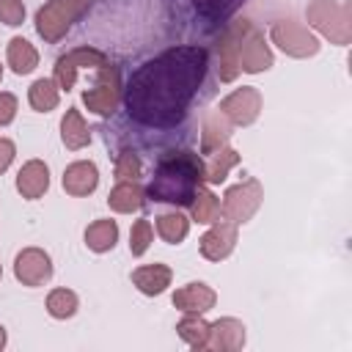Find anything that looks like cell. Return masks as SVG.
<instances>
[{
  "instance_id": "6da1fadb",
  "label": "cell",
  "mask_w": 352,
  "mask_h": 352,
  "mask_svg": "<svg viewBox=\"0 0 352 352\" xmlns=\"http://www.w3.org/2000/svg\"><path fill=\"white\" fill-rule=\"evenodd\" d=\"M209 52L204 47H170L138 66L124 88V104L132 121L170 129L182 124L187 107L204 82Z\"/></svg>"
},
{
  "instance_id": "7a4b0ae2",
  "label": "cell",
  "mask_w": 352,
  "mask_h": 352,
  "mask_svg": "<svg viewBox=\"0 0 352 352\" xmlns=\"http://www.w3.org/2000/svg\"><path fill=\"white\" fill-rule=\"evenodd\" d=\"M201 184H204V160L192 151H179L160 160L154 179L146 187V195L154 201L190 206Z\"/></svg>"
},
{
  "instance_id": "3957f363",
  "label": "cell",
  "mask_w": 352,
  "mask_h": 352,
  "mask_svg": "<svg viewBox=\"0 0 352 352\" xmlns=\"http://www.w3.org/2000/svg\"><path fill=\"white\" fill-rule=\"evenodd\" d=\"M308 25H314L324 38L346 47L352 38V11L344 0H311L305 8Z\"/></svg>"
},
{
  "instance_id": "277c9868",
  "label": "cell",
  "mask_w": 352,
  "mask_h": 352,
  "mask_svg": "<svg viewBox=\"0 0 352 352\" xmlns=\"http://www.w3.org/2000/svg\"><path fill=\"white\" fill-rule=\"evenodd\" d=\"M91 0H50L36 14V30L44 41L55 44L66 36V30L85 14Z\"/></svg>"
},
{
  "instance_id": "5b68a950",
  "label": "cell",
  "mask_w": 352,
  "mask_h": 352,
  "mask_svg": "<svg viewBox=\"0 0 352 352\" xmlns=\"http://www.w3.org/2000/svg\"><path fill=\"white\" fill-rule=\"evenodd\" d=\"M261 201H264L261 184H258L256 179H245V182H239V184H234V187L226 190L220 209H223V217H226L228 223L242 226V223H248V220L258 212Z\"/></svg>"
},
{
  "instance_id": "8992f818",
  "label": "cell",
  "mask_w": 352,
  "mask_h": 352,
  "mask_svg": "<svg viewBox=\"0 0 352 352\" xmlns=\"http://www.w3.org/2000/svg\"><path fill=\"white\" fill-rule=\"evenodd\" d=\"M121 74H118V66L113 63H104L99 66V74H96V85L88 88L82 94V102L91 113L96 116H113L118 102H121Z\"/></svg>"
},
{
  "instance_id": "52a82bcc",
  "label": "cell",
  "mask_w": 352,
  "mask_h": 352,
  "mask_svg": "<svg viewBox=\"0 0 352 352\" xmlns=\"http://www.w3.org/2000/svg\"><path fill=\"white\" fill-rule=\"evenodd\" d=\"M272 41L292 58H308V55H316L319 52V38L302 25V22H294V19H278L270 30Z\"/></svg>"
},
{
  "instance_id": "ba28073f",
  "label": "cell",
  "mask_w": 352,
  "mask_h": 352,
  "mask_svg": "<svg viewBox=\"0 0 352 352\" xmlns=\"http://www.w3.org/2000/svg\"><path fill=\"white\" fill-rule=\"evenodd\" d=\"M270 66H272V52H270L264 36L248 19H242V28H239V72L258 74V72H267Z\"/></svg>"
},
{
  "instance_id": "9c48e42d",
  "label": "cell",
  "mask_w": 352,
  "mask_h": 352,
  "mask_svg": "<svg viewBox=\"0 0 352 352\" xmlns=\"http://www.w3.org/2000/svg\"><path fill=\"white\" fill-rule=\"evenodd\" d=\"M104 63H107V58H104L99 50H94V47H77V50H72V52H66V55L58 58V63H55V77H52V80H55V85H58L60 91H69V88L74 85L80 69H88V66L99 69V66H104Z\"/></svg>"
},
{
  "instance_id": "30bf717a",
  "label": "cell",
  "mask_w": 352,
  "mask_h": 352,
  "mask_svg": "<svg viewBox=\"0 0 352 352\" xmlns=\"http://www.w3.org/2000/svg\"><path fill=\"white\" fill-rule=\"evenodd\" d=\"M217 110H220L223 118H228L231 124L248 126V124H253V121L258 118V113H261V94H258L253 85H242V88H236L234 94H228L226 99H220V107H217Z\"/></svg>"
},
{
  "instance_id": "8fae6325",
  "label": "cell",
  "mask_w": 352,
  "mask_h": 352,
  "mask_svg": "<svg viewBox=\"0 0 352 352\" xmlns=\"http://www.w3.org/2000/svg\"><path fill=\"white\" fill-rule=\"evenodd\" d=\"M14 275L22 286H41L52 278V261L41 248H25L14 258Z\"/></svg>"
},
{
  "instance_id": "7c38bea8",
  "label": "cell",
  "mask_w": 352,
  "mask_h": 352,
  "mask_svg": "<svg viewBox=\"0 0 352 352\" xmlns=\"http://www.w3.org/2000/svg\"><path fill=\"white\" fill-rule=\"evenodd\" d=\"M239 28H242V19L231 22L217 38V58H220L217 74L223 82H231L239 74Z\"/></svg>"
},
{
  "instance_id": "4fadbf2b",
  "label": "cell",
  "mask_w": 352,
  "mask_h": 352,
  "mask_svg": "<svg viewBox=\"0 0 352 352\" xmlns=\"http://www.w3.org/2000/svg\"><path fill=\"white\" fill-rule=\"evenodd\" d=\"M234 245H236V226L223 220V223H214L201 236V256L209 261H220L234 250Z\"/></svg>"
},
{
  "instance_id": "5bb4252c",
  "label": "cell",
  "mask_w": 352,
  "mask_h": 352,
  "mask_svg": "<svg viewBox=\"0 0 352 352\" xmlns=\"http://www.w3.org/2000/svg\"><path fill=\"white\" fill-rule=\"evenodd\" d=\"M245 344V324L234 316H223L214 324H209V341L206 349H217V352H236Z\"/></svg>"
},
{
  "instance_id": "9a60e30c",
  "label": "cell",
  "mask_w": 352,
  "mask_h": 352,
  "mask_svg": "<svg viewBox=\"0 0 352 352\" xmlns=\"http://www.w3.org/2000/svg\"><path fill=\"white\" fill-rule=\"evenodd\" d=\"M214 300H217L214 289H209L201 280L187 283V286L176 289V294H173V305L184 314H206L209 308H214Z\"/></svg>"
},
{
  "instance_id": "2e32d148",
  "label": "cell",
  "mask_w": 352,
  "mask_h": 352,
  "mask_svg": "<svg viewBox=\"0 0 352 352\" xmlns=\"http://www.w3.org/2000/svg\"><path fill=\"white\" fill-rule=\"evenodd\" d=\"M96 184H99V170H96V165L88 162V160L72 162V165L63 170V190H66L69 195H77V198L91 195V192L96 190Z\"/></svg>"
},
{
  "instance_id": "e0dca14e",
  "label": "cell",
  "mask_w": 352,
  "mask_h": 352,
  "mask_svg": "<svg viewBox=\"0 0 352 352\" xmlns=\"http://www.w3.org/2000/svg\"><path fill=\"white\" fill-rule=\"evenodd\" d=\"M47 187H50V168L41 160H30V162H25L19 168V173H16V190L22 192V198L36 201V198H41L47 192Z\"/></svg>"
},
{
  "instance_id": "ac0fdd59",
  "label": "cell",
  "mask_w": 352,
  "mask_h": 352,
  "mask_svg": "<svg viewBox=\"0 0 352 352\" xmlns=\"http://www.w3.org/2000/svg\"><path fill=\"white\" fill-rule=\"evenodd\" d=\"M170 267H165V264H146V267H138L135 272H132V283L143 292V294H148V297H154V294H162L168 286H170Z\"/></svg>"
},
{
  "instance_id": "d6986e66",
  "label": "cell",
  "mask_w": 352,
  "mask_h": 352,
  "mask_svg": "<svg viewBox=\"0 0 352 352\" xmlns=\"http://www.w3.org/2000/svg\"><path fill=\"white\" fill-rule=\"evenodd\" d=\"M228 138H231V129L228 124L223 121V113L214 110V113H206L204 116V135H201V151L204 154H212L223 146H228Z\"/></svg>"
},
{
  "instance_id": "ffe728a7",
  "label": "cell",
  "mask_w": 352,
  "mask_h": 352,
  "mask_svg": "<svg viewBox=\"0 0 352 352\" xmlns=\"http://www.w3.org/2000/svg\"><path fill=\"white\" fill-rule=\"evenodd\" d=\"M236 162H239V154H236L234 148H228V146H223V148L206 154V162H204V182L220 184Z\"/></svg>"
},
{
  "instance_id": "44dd1931",
  "label": "cell",
  "mask_w": 352,
  "mask_h": 352,
  "mask_svg": "<svg viewBox=\"0 0 352 352\" xmlns=\"http://www.w3.org/2000/svg\"><path fill=\"white\" fill-rule=\"evenodd\" d=\"M107 204H110L113 212H121V214L138 212V209L143 206V190H140L138 182H118V184L110 190Z\"/></svg>"
},
{
  "instance_id": "7402d4cb",
  "label": "cell",
  "mask_w": 352,
  "mask_h": 352,
  "mask_svg": "<svg viewBox=\"0 0 352 352\" xmlns=\"http://www.w3.org/2000/svg\"><path fill=\"white\" fill-rule=\"evenodd\" d=\"M60 140H63V146L72 148V151L82 148V146L91 140V132H88V126H85L80 110H74V107L66 110V116H63V121H60Z\"/></svg>"
},
{
  "instance_id": "603a6c76",
  "label": "cell",
  "mask_w": 352,
  "mask_h": 352,
  "mask_svg": "<svg viewBox=\"0 0 352 352\" xmlns=\"http://www.w3.org/2000/svg\"><path fill=\"white\" fill-rule=\"evenodd\" d=\"M6 58H8V66H11L16 74H30V72L38 66V52L33 50V44H30L28 38H19V36L8 41Z\"/></svg>"
},
{
  "instance_id": "cb8c5ba5",
  "label": "cell",
  "mask_w": 352,
  "mask_h": 352,
  "mask_svg": "<svg viewBox=\"0 0 352 352\" xmlns=\"http://www.w3.org/2000/svg\"><path fill=\"white\" fill-rule=\"evenodd\" d=\"M116 242H118V226H116V220H94V223L85 228V245H88L94 253L113 250Z\"/></svg>"
},
{
  "instance_id": "d4e9b609",
  "label": "cell",
  "mask_w": 352,
  "mask_h": 352,
  "mask_svg": "<svg viewBox=\"0 0 352 352\" xmlns=\"http://www.w3.org/2000/svg\"><path fill=\"white\" fill-rule=\"evenodd\" d=\"M176 333L182 341H187L192 349H206V341H209V322L201 319V314H187L179 324H176Z\"/></svg>"
},
{
  "instance_id": "484cf974",
  "label": "cell",
  "mask_w": 352,
  "mask_h": 352,
  "mask_svg": "<svg viewBox=\"0 0 352 352\" xmlns=\"http://www.w3.org/2000/svg\"><path fill=\"white\" fill-rule=\"evenodd\" d=\"M58 91H60V88L55 85V80L41 77V80H36V82L30 85V91H28V102H30L33 110H38V113H50V110L58 107Z\"/></svg>"
},
{
  "instance_id": "4316f807",
  "label": "cell",
  "mask_w": 352,
  "mask_h": 352,
  "mask_svg": "<svg viewBox=\"0 0 352 352\" xmlns=\"http://www.w3.org/2000/svg\"><path fill=\"white\" fill-rule=\"evenodd\" d=\"M190 231V220L179 212H165L157 217V234L168 242V245H179Z\"/></svg>"
},
{
  "instance_id": "83f0119b",
  "label": "cell",
  "mask_w": 352,
  "mask_h": 352,
  "mask_svg": "<svg viewBox=\"0 0 352 352\" xmlns=\"http://www.w3.org/2000/svg\"><path fill=\"white\" fill-rule=\"evenodd\" d=\"M190 212H192V220H198V223H214L217 212H220V198L201 187L190 204Z\"/></svg>"
},
{
  "instance_id": "f1b7e54d",
  "label": "cell",
  "mask_w": 352,
  "mask_h": 352,
  "mask_svg": "<svg viewBox=\"0 0 352 352\" xmlns=\"http://www.w3.org/2000/svg\"><path fill=\"white\" fill-rule=\"evenodd\" d=\"M77 302L80 300H77V294L72 289H52L50 297H47V311L55 319H69V316H74Z\"/></svg>"
},
{
  "instance_id": "f546056e",
  "label": "cell",
  "mask_w": 352,
  "mask_h": 352,
  "mask_svg": "<svg viewBox=\"0 0 352 352\" xmlns=\"http://www.w3.org/2000/svg\"><path fill=\"white\" fill-rule=\"evenodd\" d=\"M242 0H192L195 11L204 16V19H226L236 11Z\"/></svg>"
},
{
  "instance_id": "4dcf8cb0",
  "label": "cell",
  "mask_w": 352,
  "mask_h": 352,
  "mask_svg": "<svg viewBox=\"0 0 352 352\" xmlns=\"http://www.w3.org/2000/svg\"><path fill=\"white\" fill-rule=\"evenodd\" d=\"M140 157L135 151H121L118 154V162H116V179L118 182H138L140 179Z\"/></svg>"
},
{
  "instance_id": "1f68e13d",
  "label": "cell",
  "mask_w": 352,
  "mask_h": 352,
  "mask_svg": "<svg viewBox=\"0 0 352 352\" xmlns=\"http://www.w3.org/2000/svg\"><path fill=\"white\" fill-rule=\"evenodd\" d=\"M151 245V223L148 220H138L129 231V250L132 256H143Z\"/></svg>"
},
{
  "instance_id": "d6a6232c",
  "label": "cell",
  "mask_w": 352,
  "mask_h": 352,
  "mask_svg": "<svg viewBox=\"0 0 352 352\" xmlns=\"http://www.w3.org/2000/svg\"><path fill=\"white\" fill-rule=\"evenodd\" d=\"M22 19H25L22 0H0V22H6V25H22Z\"/></svg>"
},
{
  "instance_id": "836d02e7",
  "label": "cell",
  "mask_w": 352,
  "mask_h": 352,
  "mask_svg": "<svg viewBox=\"0 0 352 352\" xmlns=\"http://www.w3.org/2000/svg\"><path fill=\"white\" fill-rule=\"evenodd\" d=\"M14 116H16V96L3 91V94H0V126L11 124Z\"/></svg>"
},
{
  "instance_id": "e575fe53",
  "label": "cell",
  "mask_w": 352,
  "mask_h": 352,
  "mask_svg": "<svg viewBox=\"0 0 352 352\" xmlns=\"http://www.w3.org/2000/svg\"><path fill=\"white\" fill-rule=\"evenodd\" d=\"M14 154H16V146H14L8 138H0V173H3V170L11 165Z\"/></svg>"
},
{
  "instance_id": "d590c367",
  "label": "cell",
  "mask_w": 352,
  "mask_h": 352,
  "mask_svg": "<svg viewBox=\"0 0 352 352\" xmlns=\"http://www.w3.org/2000/svg\"><path fill=\"white\" fill-rule=\"evenodd\" d=\"M3 346H6V327L0 324V349H3Z\"/></svg>"
},
{
  "instance_id": "8d00e7d4",
  "label": "cell",
  "mask_w": 352,
  "mask_h": 352,
  "mask_svg": "<svg viewBox=\"0 0 352 352\" xmlns=\"http://www.w3.org/2000/svg\"><path fill=\"white\" fill-rule=\"evenodd\" d=\"M0 80H3V66H0Z\"/></svg>"
},
{
  "instance_id": "74e56055",
  "label": "cell",
  "mask_w": 352,
  "mask_h": 352,
  "mask_svg": "<svg viewBox=\"0 0 352 352\" xmlns=\"http://www.w3.org/2000/svg\"><path fill=\"white\" fill-rule=\"evenodd\" d=\"M0 278H3V267H0Z\"/></svg>"
}]
</instances>
